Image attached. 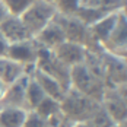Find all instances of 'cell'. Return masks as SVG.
Segmentation results:
<instances>
[{
	"label": "cell",
	"instance_id": "obj_1",
	"mask_svg": "<svg viewBox=\"0 0 127 127\" xmlns=\"http://www.w3.org/2000/svg\"><path fill=\"white\" fill-rule=\"evenodd\" d=\"M98 107H99V102L79 94L75 89L66 91L63 99L60 101L62 113L70 123L89 121L91 117L98 110Z\"/></svg>",
	"mask_w": 127,
	"mask_h": 127
},
{
	"label": "cell",
	"instance_id": "obj_2",
	"mask_svg": "<svg viewBox=\"0 0 127 127\" xmlns=\"http://www.w3.org/2000/svg\"><path fill=\"white\" fill-rule=\"evenodd\" d=\"M70 89L88 96L96 102H101L102 94L105 91L104 79L96 76L85 63L72 67L70 73Z\"/></svg>",
	"mask_w": 127,
	"mask_h": 127
},
{
	"label": "cell",
	"instance_id": "obj_3",
	"mask_svg": "<svg viewBox=\"0 0 127 127\" xmlns=\"http://www.w3.org/2000/svg\"><path fill=\"white\" fill-rule=\"evenodd\" d=\"M35 67L41 70L42 73L48 75L50 77L56 79L64 91L70 89V73L72 69L67 67L66 64H63L51 50H45L38 47V57H37V63Z\"/></svg>",
	"mask_w": 127,
	"mask_h": 127
},
{
	"label": "cell",
	"instance_id": "obj_4",
	"mask_svg": "<svg viewBox=\"0 0 127 127\" xmlns=\"http://www.w3.org/2000/svg\"><path fill=\"white\" fill-rule=\"evenodd\" d=\"M56 15L57 12L53 3L47 0H34L32 4L21 16V19L32 34V37H35L44 26H47L54 19Z\"/></svg>",
	"mask_w": 127,
	"mask_h": 127
},
{
	"label": "cell",
	"instance_id": "obj_5",
	"mask_svg": "<svg viewBox=\"0 0 127 127\" xmlns=\"http://www.w3.org/2000/svg\"><path fill=\"white\" fill-rule=\"evenodd\" d=\"M101 59V69L105 86L117 88L127 82V63L124 59L107 51L105 48L99 53Z\"/></svg>",
	"mask_w": 127,
	"mask_h": 127
},
{
	"label": "cell",
	"instance_id": "obj_6",
	"mask_svg": "<svg viewBox=\"0 0 127 127\" xmlns=\"http://www.w3.org/2000/svg\"><path fill=\"white\" fill-rule=\"evenodd\" d=\"M54 21L62 26L64 32L66 41L70 42H76L80 45H88L91 41V32H89V26H86L80 19H77L76 16H63V15H56Z\"/></svg>",
	"mask_w": 127,
	"mask_h": 127
},
{
	"label": "cell",
	"instance_id": "obj_7",
	"mask_svg": "<svg viewBox=\"0 0 127 127\" xmlns=\"http://www.w3.org/2000/svg\"><path fill=\"white\" fill-rule=\"evenodd\" d=\"M6 57L19 63L21 66H24L26 69V73H31L32 69L35 67V63H37L38 45L34 41V38L28 39V41H22V42H16V44H10Z\"/></svg>",
	"mask_w": 127,
	"mask_h": 127
},
{
	"label": "cell",
	"instance_id": "obj_8",
	"mask_svg": "<svg viewBox=\"0 0 127 127\" xmlns=\"http://www.w3.org/2000/svg\"><path fill=\"white\" fill-rule=\"evenodd\" d=\"M99 104H101L102 110L107 113V115L111 118V121L114 124L118 126V124H121L123 121L127 120V105L120 98V95L115 91V88L105 86V91L102 94Z\"/></svg>",
	"mask_w": 127,
	"mask_h": 127
},
{
	"label": "cell",
	"instance_id": "obj_9",
	"mask_svg": "<svg viewBox=\"0 0 127 127\" xmlns=\"http://www.w3.org/2000/svg\"><path fill=\"white\" fill-rule=\"evenodd\" d=\"M104 48L115 56L127 60V18L120 10L118 21L110 39L104 45Z\"/></svg>",
	"mask_w": 127,
	"mask_h": 127
},
{
	"label": "cell",
	"instance_id": "obj_10",
	"mask_svg": "<svg viewBox=\"0 0 127 127\" xmlns=\"http://www.w3.org/2000/svg\"><path fill=\"white\" fill-rule=\"evenodd\" d=\"M0 34L4 37V39L9 44H16V42H22L32 39V34L29 32V29L25 26L21 18L18 16H7L1 25H0Z\"/></svg>",
	"mask_w": 127,
	"mask_h": 127
},
{
	"label": "cell",
	"instance_id": "obj_11",
	"mask_svg": "<svg viewBox=\"0 0 127 127\" xmlns=\"http://www.w3.org/2000/svg\"><path fill=\"white\" fill-rule=\"evenodd\" d=\"M53 54L62 62L63 64H66L67 67H75L79 66L85 62L86 57V47L80 45L76 42H70V41H64L63 44H60L59 47H56L53 50Z\"/></svg>",
	"mask_w": 127,
	"mask_h": 127
},
{
	"label": "cell",
	"instance_id": "obj_12",
	"mask_svg": "<svg viewBox=\"0 0 127 127\" xmlns=\"http://www.w3.org/2000/svg\"><path fill=\"white\" fill-rule=\"evenodd\" d=\"M31 79L29 73H25L13 83L7 85L6 92L3 95L1 105H9V107H19L26 110V88L28 82Z\"/></svg>",
	"mask_w": 127,
	"mask_h": 127
},
{
	"label": "cell",
	"instance_id": "obj_13",
	"mask_svg": "<svg viewBox=\"0 0 127 127\" xmlns=\"http://www.w3.org/2000/svg\"><path fill=\"white\" fill-rule=\"evenodd\" d=\"M34 41L37 42V45L45 50H54L56 47H59L60 44H63L66 41L64 32L62 26L59 25L54 19L51 21L47 26H44L38 34L34 37Z\"/></svg>",
	"mask_w": 127,
	"mask_h": 127
},
{
	"label": "cell",
	"instance_id": "obj_14",
	"mask_svg": "<svg viewBox=\"0 0 127 127\" xmlns=\"http://www.w3.org/2000/svg\"><path fill=\"white\" fill-rule=\"evenodd\" d=\"M118 15H120V12L108 13L104 18H101L96 24L89 26V32H91L92 41H95L96 44H99V45L104 47L107 44V41L110 39V37H111L115 25H117Z\"/></svg>",
	"mask_w": 127,
	"mask_h": 127
},
{
	"label": "cell",
	"instance_id": "obj_15",
	"mask_svg": "<svg viewBox=\"0 0 127 127\" xmlns=\"http://www.w3.org/2000/svg\"><path fill=\"white\" fill-rule=\"evenodd\" d=\"M29 75H31V77L41 86V89H42L44 94H45V96L53 98V99H56V101H62V99H63L66 91L62 88V85H60L56 79H53V77H50L48 75L42 73V72L38 70L37 67H34Z\"/></svg>",
	"mask_w": 127,
	"mask_h": 127
},
{
	"label": "cell",
	"instance_id": "obj_16",
	"mask_svg": "<svg viewBox=\"0 0 127 127\" xmlns=\"http://www.w3.org/2000/svg\"><path fill=\"white\" fill-rule=\"evenodd\" d=\"M28 110L19 107H9L1 105L0 107V127H24Z\"/></svg>",
	"mask_w": 127,
	"mask_h": 127
},
{
	"label": "cell",
	"instance_id": "obj_17",
	"mask_svg": "<svg viewBox=\"0 0 127 127\" xmlns=\"http://www.w3.org/2000/svg\"><path fill=\"white\" fill-rule=\"evenodd\" d=\"M26 73V69L9 57H0V80L4 85H10Z\"/></svg>",
	"mask_w": 127,
	"mask_h": 127
},
{
	"label": "cell",
	"instance_id": "obj_18",
	"mask_svg": "<svg viewBox=\"0 0 127 127\" xmlns=\"http://www.w3.org/2000/svg\"><path fill=\"white\" fill-rule=\"evenodd\" d=\"M126 4V0H82V6L96 9L104 13L120 12Z\"/></svg>",
	"mask_w": 127,
	"mask_h": 127
},
{
	"label": "cell",
	"instance_id": "obj_19",
	"mask_svg": "<svg viewBox=\"0 0 127 127\" xmlns=\"http://www.w3.org/2000/svg\"><path fill=\"white\" fill-rule=\"evenodd\" d=\"M44 98H45L44 91L31 77L29 82H28V88H26V110L28 111H34L39 104L44 101Z\"/></svg>",
	"mask_w": 127,
	"mask_h": 127
},
{
	"label": "cell",
	"instance_id": "obj_20",
	"mask_svg": "<svg viewBox=\"0 0 127 127\" xmlns=\"http://www.w3.org/2000/svg\"><path fill=\"white\" fill-rule=\"evenodd\" d=\"M34 113H37L39 117H42L44 120H50L51 117L57 115L59 113H62V108H60V101H56L53 98L45 96L44 101L39 104L38 107L34 110Z\"/></svg>",
	"mask_w": 127,
	"mask_h": 127
},
{
	"label": "cell",
	"instance_id": "obj_21",
	"mask_svg": "<svg viewBox=\"0 0 127 127\" xmlns=\"http://www.w3.org/2000/svg\"><path fill=\"white\" fill-rule=\"evenodd\" d=\"M57 15L63 16H75L77 10L82 7V0H54L53 1Z\"/></svg>",
	"mask_w": 127,
	"mask_h": 127
},
{
	"label": "cell",
	"instance_id": "obj_22",
	"mask_svg": "<svg viewBox=\"0 0 127 127\" xmlns=\"http://www.w3.org/2000/svg\"><path fill=\"white\" fill-rule=\"evenodd\" d=\"M105 15H108V13H104V12H99V10H96V9H92V7H86V6H82L77 13L75 15L77 19H80L83 24L86 26H92L94 24H96L101 18H104Z\"/></svg>",
	"mask_w": 127,
	"mask_h": 127
},
{
	"label": "cell",
	"instance_id": "obj_23",
	"mask_svg": "<svg viewBox=\"0 0 127 127\" xmlns=\"http://www.w3.org/2000/svg\"><path fill=\"white\" fill-rule=\"evenodd\" d=\"M32 1L34 0H3L9 15L10 16H18V18H21L25 13V10L32 4Z\"/></svg>",
	"mask_w": 127,
	"mask_h": 127
},
{
	"label": "cell",
	"instance_id": "obj_24",
	"mask_svg": "<svg viewBox=\"0 0 127 127\" xmlns=\"http://www.w3.org/2000/svg\"><path fill=\"white\" fill-rule=\"evenodd\" d=\"M24 127H48V123H47V120L39 117L37 113L29 111L25 123H24Z\"/></svg>",
	"mask_w": 127,
	"mask_h": 127
},
{
	"label": "cell",
	"instance_id": "obj_25",
	"mask_svg": "<svg viewBox=\"0 0 127 127\" xmlns=\"http://www.w3.org/2000/svg\"><path fill=\"white\" fill-rule=\"evenodd\" d=\"M9 42L4 39V37L0 34V57H6L7 56V50H9Z\"/></svg>",
	"mask_w": 127,
	"mask_h": 127
},
{
	"label": "cell",
	"instance_id": "obj_26",
	"mask_svg": "<svg viewBox=\"0 0 127 127\" xmlns=\"http://www.w3.org/2000/svg\"><path fill=\"white\" fill-rule=\"evenodd\" d=\"M115 91L118 92V95H120V98L124 101V104L127 105V82L126 83H123V85H118Z\"/></svg>",
	"mask_w": 127,
	"mask_h": 127
},
{
	"label": "cell",
	"instance_id": "obj_27",
	"mask_svg": "<svg viewBox=\"0 0 127 127\" xmlns=\"http://www.w3.org/2000/svg\"><path fill=\"white\" fill-rule=\"evenodd\" d=\"M7 16H9V12H7V9H6L3 0H0V25H1V22H3Z\"/></svg>",
	"mask_w": 127,
	"mask_h": 127
},
{
	"label": "cell",
	"instance_id": "obj_28",
	"mask_svg": "<svg viewBox=\"0 0 127 127\" xmlns=\"http://www.w3.org/2000/svg\"><path fill=\"white\" fill-rule=\"evenodd\" d=\"M70 127H92L89 121H76V123H72Z\"/></svg>",
	"mask_w": 127,
	"mask_h": 127
},
{
	"label": "cell",
	"instance_id": "obj_29",
	"mask_svg": "<svg viewBox=\"0 0 127 127\" xmlns=\"http://www.w3.org/2000/svg\"><path fill=\"white\" fill-rule=\"evenodd\" d=\"M6 88H7V85H4V83L0 80V104H1V99H3L4 92H6Z\"/></svg>",
	"mask_w": 127,
	"mask_h": 127
},
{
	"label": "cell",
	"instance_id": "obj_30",
	"mask_svg": "<svg viewBox=\"0 0 127 127\" xmlns=\"http://www.w3.org/2000/svg\"><path fill=\"white\" fill-rule=\"evenodd\" d=\"M118 127H127V120L126 121H123L121 124H118Z\"/></svg>",
	"mask_w": 127,
	"mask_h": 127
},
{
	"label": "cell",
	"instance_id": "obj_31",
	"mask_svg": "<svg viewBox=\"0 0 127 127\" xmlns=\"http://www.w3.org/2000/svg\"><path fill=\"white\" fill-rule=\"evenodd\" d=\"M47 1H50V3H53V1H54V0H47Z\"/></svg>",
	"mask_w": 127,
	"mask_h": 127
},
{
	"label": "cell",
	"instance_id": "obj_32",
	"mask_svg": "<svg viewBox=\"0 0 127 127\" xmlns=\"http://www.w3.org/2000/svg\"><path fill=\"white\" fill-rule=\"evenodd\" d=\"M113 127H118V126H117V124H115V126H113Z\"/></svg>",
	"mask_w": 127,
	"mask_h": 127
},
{
	"label": "cell",
	"instance_id": "obj_33",
	"mask_svg": "<svg viewBox=\"0 0 127 127\" xmlns=\"http://www.w3.org/2000/svg\"><path fill=\"white\" fill-rule=\"evenodd\" d=\"M0 107H1V104H0Z\"/></svg>",
	"mask_w": 127,
	"mask_h": 127
},
{
	"label": "cell",
	"instance_id": "obj_34",
	"mask_svg": "<svg viewBox=\"0 0 127 127\" xmlns=\"http://www.w3.org/2000/svg\"><path fill=\"white\" fill-rule=\"evenodd\" d=\"M126 63H127V60H126Z\"/></svg>",
	"mask_w": 127,
	"mask_h": 127
}]
</instances>
